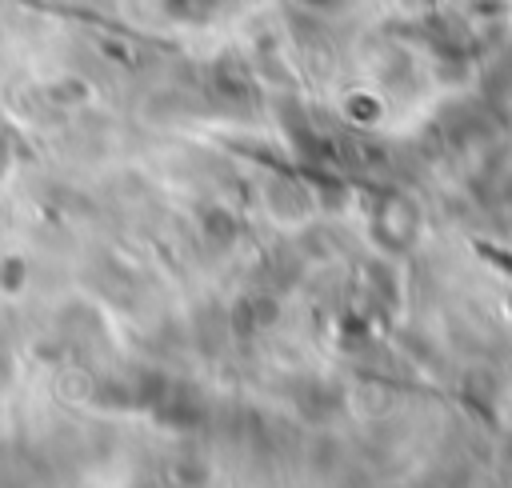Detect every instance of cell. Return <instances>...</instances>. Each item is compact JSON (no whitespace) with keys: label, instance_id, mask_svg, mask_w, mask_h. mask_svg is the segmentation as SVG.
Instances as JSON below:
<instances>
[{"label":"cell","instance_id":"cell-1","mask_svg":"<svg viewBox=\"0 0 512 488\" xmlns=\"http://www.w3.org/2000/svg\"><path fill=\"white\" fill-rule=\"evenodd\" d=\"M476 248H480L484 260H492L496 268H504V272L512 276V252H500V248H492V244H476Z\"/></svg>","mask_w":512,"mask_h":488}]
</instances>
